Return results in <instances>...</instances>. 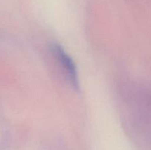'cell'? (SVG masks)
I'll return each instance as SVG.
<instances>
[{"label":"cell","instance_id":"cell-1","mask_svg":"<svg viewBox=\"0 0 151 150\" xmlns=\"http://www.w3.org/2000/svg\"><path fill=\"white\" fill-rule=\"evenodd\" d=\"M52 52L63 70H64L65 74L67 76L68 79L72 87L75 89H79L80 84L78 71L75 62L73 61L72 57L68 54L61 46L58 44H55L52 46Z\"/></svg>","mask_w":151,"mask_h":150}]
</instances>
